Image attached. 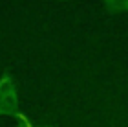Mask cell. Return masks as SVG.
<instances>
[{
  "label": "cell",
  "instance_id": "cell-1",
  "mask_svg": "<svg viewBox=\"0 0 128 127\" xmlns=\"http://www.w3.org/2000/svg\"><path fill=\"white\" fill-rule=\"evenodd\" d=\"M26 127H31V125H30V123H26Z\"/></svg>",
  "mask_w": 128,
  "mask_h": 127
}]
</instances>
